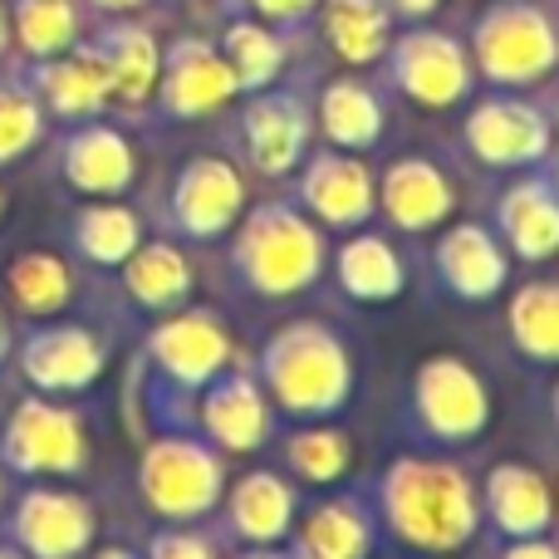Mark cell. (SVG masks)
<instances>
[{
  "instance_id": "obj_1",
  "label": "cell",
  "mask_w": 559,
  "mask_h": 559,
  "mask_svg": "<svg viewBox=\"0 0 559 559\" xmlns=\"http://www.w3.org/2000/svg\"><path fill=\"white\" fill-rule=\"evenodd\" d=\"M388 521L423 550H456L476 531V501L462 472L437 462H397L383 486Z\"/></svg>"
},
{
  "instance_id": "obj_2",
  "label": "cell",
  "mask_w": 559,
  "mask_h": 559,
  "mask_svg": "<svg viewBox=\"0 0 559 559\" xmlns=\"http://www.w3.org/2000/svg\"><path fill=\"white\" fill-rule=\"evenodd\" d=\"M265 378L289 413H334L348 397V358L319 324L280 329L265 348Z\"/></svg>"
},
{
  "instance_id": "obj_3",
  "label": "cell",
  "mask_w": 559,
  "mask_h": 559,
  "mask_svg": "<svg viewBox=\"0 0 559 559\" xmlns=\"http://www.w3.org/2000/svg\"><path fill=\"white\" fill-rule=\"evenodd\" d=\"M236 261H241V271L255 289H265V295H295L319 271V236H314V226L299 222L285 206H261L241 226Z\"/></svg>"
},
{
  "instance_id": "obj_4",
  "label": "cell",
  "mask_w": 559,
  "mask_h": 559,
  "mask_svg": "<svg viewBox=\"0 0 559 559\" xmlns=\"http://www.w3.org/2000/svg\"><path fill=\"white\" fill-rule=\"evenodd\" d=\"M476 59L501 84H525V79H540L559 59V39L540 10L496 5L476 25Z\"/></svg>"
},
{
  "instance_id": "obj_5",
  "label": "cell",
  "mask_w": 559,
  "mask_h": 559,
  "mask_svg": "<svg viewBox=\"0 0 559 559\" xmlns=\"http://www.w3.org/2000/svg\"><path fill=\"white\" fill-rule=\"evenodd\" d=\"M0 456L15 472H79L84 466V427L64 407L25 397L5 423Z\"/></svg>"
},
{
  "instance_id": "obj_6",
  "label": "cell",
  "mask_w": 559,
  "mask_h": 559,
  "mask_svg": "<svg viewBox=\"0 0 559 559\" xmlns=\"http://www.w3.org/2000/svg\"><path fill=\"white\" fill-rule=\"evenodd\" d=\"M143 491L163 515H202L222 496V462L197 442H157L143 456Z\"/></svg>"
},
{
  "instance_id": "obj_7",
  "label": "cell",
  "mask_w": 559,
  "mask_h": 559,
  "mask_svg": "<svg viewBox=\"0 0 559 559\" xmlns=\"http://www.w3.org/2000/svg\"><path fill=\"white\" fill-rule=\"evenodd\" d=\"M20 368L45 393H79V388H88L104 373V348H98V338L88 329H74V324L39 329L20 348Z\"/></svg>"
},
{
  "instance_id": "obj_8",
  "label": "cell",
  "mask_w": 559,
  "mask_h": 559,
  "mask_svg": "<svg viewBox=\"0 0 559 559\" xmlns=\"http://www.w3.org/2000/svg\"><path fill=\"white\" fill-rule=\"evenodd\" d=\"M94 535V515L79 496L29 491L15 511V540L29 559H74Z\"/></svg>"
},
{
  "instance_id": "obj_9",
  "label": "cell",
  "mask_w": 559,
  "mask_h": 559,
  "mask_svg": "<svg viewBox=\"0 0 559 559\" xmlns=\"http://www.w3.org/2000/svg\"><path fill=\"white\" fill-rule=\"evenodd\" d=\"M417 407L437 437H472L486 423V393L462 358H432L417 373Z\"/></svg>"
},
{
  "instance_id": "obj_10",
  "label": "cell",
  "mask_w": 559,
  "mask_h": 559,
  "mask_svg": "<svg viewBox=\"0 0 559 559\" xmlns=\"http://www.w3.org/2000/svg\"><path fill=\"white\" fill-rule=\"evenodd\" d=\"M236 74L212 45L202 39H177L167 55V74H163V98L177 118H197L222 108L236 94Z\"/></svg>"
},
{
  "instance_id": "obj_11",
  "label": "cell",
  "mask_w": 559,
  "mask_h": 559,
  "mask_svg": "<svg viewBox=\"0 0 559 559\" xmlns=\"http://www.w3.org/2000/svg\"><path fill=\"white\" fill-rule=\"evenodd\" d=\"M241 212V177L231 173L216 157H197L182 177H177L173 192V216L182 231L192 236H216L236 222Z\"/></svg>"
},
{
  "instance_id": "obj_12",
  "label": "cell",
  "mask_w": 559,
  "mask_h": 559,
  "mask_svg": "<svg viewBox=\"0 0 559 559\" xmlns=\"http://www.w3.org/2000/svg\"><path fill=\"white\" fill-rule=\"evenodd\" d=\"M393 64H397V84L432 108H442V104H452V98L466 94V59L447 35L417 29V35H407L403 45H397Z\"/></svg>"
},
{
  "instance_id": "obj_13",
  "label": "cell",
  "mask_w": 559,
  "mask_h": 559,
  "mask_svg": "<svg viewBox=\"0 0 559 559\" xmlns=\"http://www.w3.org/2000/svg\"><path fill=\"white\" fill-rule=\"evenodd\" d=\"M466 138H472L476 157L511 167V163H535L545 153V143H550V128L525 104H486L472 114Z\"/></svg>"
},
{
  "instance_id": "obj_14",
  "label": "cell",
  "mask_w": 559,
  "mask_h": 559,
  "mask_svg": "<svg viewBox=\"0 0 559 559\" xmlns=\"http://www.w3.org/2000/svg\"><path fill=\"white\" fill-rule=\"evenodd\" d=\"M153 358L173 378H182V383H206L231 358V344H226L222 324H212L206 314H177L167 324H157Z\"/></svg>"
},
{
  "instance_id": "obj_15",
  "label": "cell",
  "mask_w": 559,
  "mask_h": 559,
  "mask_svg": "<svg viewBox=\"0 0 559 559\" xmlns=\"http://www.w3.org/2000/svg\"><path fill=\"white\" fill-rule=\"evenodd\" d=\"M383 206L397 226H407V231H427V226H437L447 212H452V187H447V177L437 173L432 163L407 157V163L388 167Z\"/></svg>"
},
{
  "instance_id": "obj_16",
  "label": "cell",
  "mask_w": 559,
  "mask_h": 559,
  "mask_svg": "<svg viewBox=\"0 0 559 559\" xmlns=\"http://www.w3.org/2000/svg\"><path fill=\"white\" fill-rule=\"evenodd\" d=\"M64 177L79 192L114 197L133 177V153H128V143L114 128H79L64 143Z\"/></svg>"
},
{
  "instance_id": "obj_17",
  "label": "cell",
  "mask_w": 559,
  "mask_h": 559,
  "mask_svg": "<svg viewBox=\"0 0 559 559\" xmlns=\"http://www.w3.org/2000/svg\"><path fill=\"white\" fill-rule=\"evenodd\" d=\"M305 108L285 94H271V98H255L246 108V143H251V157L255 167L265 173H285L295 167V157L305 153Z\"/></svg>"
},
{
  "instance_id": "obj_18",
  "label": "cell",
  "mask_w": 559,
  "mask_h": 559,
  "mask_svg": "<svg viewBox=\"0 0 559 559\" xmlns=\"http://www.w3.org/2000/svg\"><path fill=\"white\" fill-rule=\"evenodd\" d=\"M437 261H442L447 285L466 299H486L506 285V255L481 226H452V236L437 246Z\"/></svg>"
},
{
  "instance_id": "obj_19",
  "label": "cell",
  "mask_w": 559,
  "mask_h": 559,
  "mask_svg": "<svg viewBox=\"0 0 559 559\" xmlns=\"http://www.w3.org/2000/svg\"><path fill=\"white\" fill-rule=\"evenodd\" d=\"M305 202L314 206L324 222L334 226H354L368 216V206H373V182H368V173L354 163V157H319L314 167H309L305 177Z\"/></svg>"
},
{
  "instance_id": "obj_20",
  "label": "cell",
  "mask_w": 559,
  "mask_h": 559,
  "mask_svg": "<svg viewBox=\"0 0 559 559\" xmlns=\"http://www.w3.org/2000/svg\"><path fill=\"white\" fill-rule=\"evenodd\" d=\"M206 432L216 437L231 452H251L255 442L265 437V403L255 393L251 378L231 373L216 378L212 393H206Z\"/></svg>"
},
{
  "instance_id": "obj_21",
  "label": "cell",
  "mask_w": 559,
  "mask_h": 559,
  "mask_svg": "<svg viewBox=\"0 0 559 559\" xmlns=\"http://www.w3.org/2000/svg\"><path fill=\"white\" fill-rule=\"evenodd\" d=\"M486 496H491V515L506 535H540L550 525V491L535 472L525 466H496L491 481H486Z\"/></svg>"
},
{
  "instance_id": "obj_22",
  "label": "cell",
  "mask_w": 559,
  "mask_h": 559,
  "mask_svg": "<svg viewBox=\"0 0 559 559\" xmlns=\"http://www.w3.org/2000/svg\"><path fill=\"white\" fill-rule=\"evenodd\" d=\"M94 55L108 74V94L123 98V104L147 98V88L157 84V64L163 59H157L153 35H143V29H108Z\"/></svg>"
},
{
  "instance_id": "obj_23",
  "label": "cell",
  "mask_w": 559,
  "mask_h": 559,
  "mask_svg": "<svg viewBox=\"0 0 559 559\" xmlns=\"http://www.w3.org/2000/svg\"><path fill=\"white\" fill-rule=\"evenodd\" d=\"M501 226L515 251L531 255V261H545V255L559 251V202L550 197V187L540 182H525L506 197Z\"/></svg>"
},
{
  "instance_id": "obj_24",
  "label": "cell",
  "mask_w": 559,
  "mask_h": 559,
  "mask_svg": "<svg viewBox=\"0 0 559 559\" xmlns=\"http://www.w3.org/2000/svg\"><path fill=\"white\" fill-rule=\"evenodd\" d=\"M39 94L49 98L55 114L84 118L108 98V74L94 49H88V55H69V59H49V64L39 69Z\"/></svg>"
},
{
  "instance_id": "obj_25",
  "label": "cell",
  "mask_w": 559,
  "mask_h": 559,
  "mask_svg": "<svg viewBox=\"0 0 559 559\" xmlns=\"http://www.w3.org/2000/svg\"><path fill=\"white\" fill-rule=\"evenodd\" d=\"M289 515H295V496H289V486L271 472L246 476L231 496V521L246 540H261V545L280 540L285 525H289Z\"/></svg>"
},
{
  "instance_id": "obj_26",
  "label": "cell",
  "mask_w": 559,
  "mask_h": 559,
  "mask_svg": "<svg viewBox=\"0 0 559 559\" xmlns=\"http://www.w3.org/2000/svg\"><path fill=\"white\" fill-rule=\"evenodd\" d=\"M329 45L348 59V64H368L383 55L388 45V10L378 0H329L324 5Z\"/></svg>"
},
{
  "instance_id": "obj_27",
  "label": "cell",
  "mask_w": 559,
  "mask_h": 559,
  "mask_svg": "<svg viewBox=\"0 0 559 559\" xmlns=\"http://www.w3.org/2000/svg\"><path fill=\"white\" fill-rule=\"evenodd\" d=\"M368 550V525L354 506H324L314 511V521L299 531L295 559H364Z\"/></svg>"
},
{
  "instance_id": "obj_28",
  "label": "cell",
  "mask_w": 559,
  "mask_h": 559,
  "mask_svg": "<svg viewBox=\"0 0 559 559\" xmlns=\"http://www.w3.org/2000/svg\"><path fill=\"white\" fill-rule=\"evenodd\" d=\"M338 280L358 299H393L403 289V265H397V255L378 236H358L338 255Z\"/></svg>"
},
{
  "instance_id": "obj_29",
  "label": "cell",
  "mask_w": 559,
  "mask_h": 559,
  "mask_svg": "<svg viewBox=\"0 0 559 559\" xmlns=\"http://www.w3.org/2000/svg\"><path fill=\"white\" fill-rule=\"evenodd\" d=\"M128 289H133L143 305L167 309L192 289V271L173 246H143L138 255H128Z\"/></svg>"
},
{
  "instance_id": "obj_30",
  "label": "cell",
  "mask_w": 559,
  "mask_h": 559,
  "mask_svg": "<svg viewBox=\"0 0 559 559\" xmlns=\"http://www.w3.org/2000/svg\"><path fill=\"white\" fill-rule=\"evenodd\" d=\"M74 246L98 265H123L138 251V216L123 206H88L74 222Z\"/></svg>"
},
{
  "instance_id": "obj_31",
  "label": "cell",
  "mask_w": 559,
  "mask_h": 559,
  "mask_svg": "<svg viewBox=\"0 0 559 559\" xmlns=\"http://www.w3.org/2000/svg\"><path fill=\"white\" fill-rule=\"evenodd\" d=\"M324 133L338 147H368L383 133V114H378V98L364 84H334L324 94Z\"/></svg>"
},
{
  "instance_id": "obj_32",
  "label": "cell",
  "mask_w": 559,
  "mask_h": 559,
  "mask_svg": "<svg viewBox=\"0 0 559 559\" xmlns=\"http://www.w3.org/2000/svg\"><path fill=\"white\" fill-rule=\"evenodd\" d=\"M10 295L25 314H55V309L69 305V271L64 261L45 251H29L10 265Z\"/></svg>"
},
{
  "instance_id": "obj_33",
  "label": "cell",
  "mask_w": 559,
  "mask_h": 559,
  "mask_svg": "<svg viewBox=\"0 0 559 559\" xmlns=\"http://www.w3.org/2000/svg\"><path fill=\"white\" fill-rule=\"evenodd\" d=\"M515 344L535 358H559V285H531L511 305Z\"/></svg>"
},
{
  "instance_id": "obj_34",
  "label": "cell",
  "mask_w": 559,
  "mask_h": 559,
  "mask_svg": "<svg viewBox=\"0 0 559 559\" xmlns=\"http://www.w3.org/2000/svg\"><path fill=\"white\" fill-rule=\"evenodd\" d=\"M15 29H20V45H25L29 55L49 59V55H64V49L74 45L79 15H74L69 0H20Z\"/></svg>"
},
{
  "instance_id": "obj_35",
  "label": "cell",
  "mask_w": 559,
  "mask_h": 559,
  "mask_svg": "<svg viewBox=\"0 0 559 559\" xmlns=\"http://www.w3.org/2000/svg\"><path fill=\"white\" fill-rule=\"evenodd\" d=\"M226 64H231L236 84H271L280 69V45L261 25H231L226 35Z\"/></svg>"
},
{
  "instance_id": "obj_36",
  "label": "cell",
  "mask_w": 559,
  "mask_h": 559,
  "mask_svg": "<svg viewBox=\"0 0 559 559\" xmlns=\"http://www.w3.org/2000/svg\"><path fill=\"white\" fill-rule=\"evenodd\" d=\"M39 128L45 118H39L35 98L20 88H0V163H15L20 153H29L39 143Z\"/></svg>"
},
{
  "instance_id": "obj_37",
  "label": "cell",
  "mask_w": 559,
  "mask_h": 559,
  "mask_svg": "<svg viewBox=\"0 0 559 559\" xmlns=\"http://www.w3.org/2000/svg\"><path fill=\"white\" fill-rule=\"evenodd\" d=\"M289 466L309 481H334L348 466V442L338 432H305L289 442Z\"/></svg>"
},
{
  "instance_id": "obj_38",
  "label": "cell",
  "mask_w": 559,
  "mask_h": 559,
  "mask_svg": "<svg viewBox=\"0 0 559 559\" xmlns=\"http://www.w3.org/2000/svg\"><path fill=\"white\" fill-rule=\"evenodd\" d=\"M153 559H212V550L202 540H192V535H157Z\"/></svg>"
},
{
  "instance_id": "obj_39",
  "label": "cell",
  "mask_w": 559,
  "mask_h": 559,
  "mask_svg": "<svg viewBox=\"0 0 559 559\" xmlns=\"http://www.w3.org/2000/svg\"><path fill=\"white\" fill-rule=\"evenodd\" d=\"M314 5V0H255V10H265V15L275 20H289V15H305V10Z\"/></svg>"
},
{
  "instance_id": "obj_40",
  "label": "cell",
  "mask_w": 559,
  "mask_h": 559,
  "mask_svg": "<svg viewBox=\"0 0 559 559\" xmlns=\"http://www.w3.org/2000/svg\"><path fill=\"white\" fill-rule=\"evenodd\" d=\"M506 559H559V555L550 550V545H540V540H535V535H525V545H515V550L506 555Z\"/></svg>"
},
{
  "instance_id": "obj_41",
  "label": "cell",
  "mask_w": 559,
  "mask_h": 559,
  "mask_svg": "<svg viewBox=\"0 0 559 559\" xmlns=\"http://www.w3.org/2000/svg\"><path fill=\"white\" fill-rule=\"evenodd\" d=\"M397 10H407V15H427V10L437 5V0H393Z\"/></svg>"
},
{
  "instance_id": "obj_42",
  "label": "cell",
  "mask_w": 559,
  "mask_h": 559,
  "mask_svg": "<svg viewBox=\"0 0 559 559\" xmlns=\"http://www.w3.org/2000/svg\"><path fill=\"white\" fill-rule=\"evenodd\" d=\"M94 5H108V10H128V5H138V0H94Z\"/></svg>"
},
{
  "instance_id": "obj_43",
  "label": "cell",
  "mask_w": 559,
  "mask_h": 559,
  "mask_svg": "<svg viewBox=\"0 0 559 559\" xmlns=\"http://www.w3.org/2000/svg\"><path fill=\"white\" fill-rule=\"evenodd\" d=\"M98 559H133V555H128V550H104Z\"/></svg>"
},
{
  "instance_id": "obj_44",
  "label": "cell",
  "mask_w": 559,
  "mask_h": 559,
  "mask_svg": "<svg viewBox=\"0 0 559 559\" xmlns=\"http://www.w3.org/2000/svg\"><path fill=\"white\" fill-rule=\"evenodd\" d=\"M0 49H5V10H0Z\"/></svg>"
},
{
  "instance_id": "obj_45",
  "label": "cell",
  "mask_w": 559,
  "mask_h": 559,
  "mask_svg": "<svg viewBox=\"0 0 559 559\" xmlns=\"http://www.w3.org/2000/svg\"><path fill=\"white\" fill-rule=\"evenodd\" d=\"M0 358H5V324H0Z\"/></svg>"
},
{
  "instance_id": "obj_46",
  "label": "cell",
  "mask_w": 559,
  "mask_h": 559,
  "mask_svg": "<svg viewBox=\"0 0 559 559\" xmlns=\"http://www.w3.org/2000/svg\"><path fill=\"white\" fill-rule=\"evenodd\" d=\"M0 559H20V555L15 550H0Z\"/></svg>"
},
{
  "instance_id": "obj_47",
  "label": "cell",
  "mask_w": 559,
  "mask_h": 559,
  "mask_svg": "<svg viewBox=\"0 0 559 559\" xmlns=\"http://www.w3.org/2000/svg\"><path fill=\"white\" fill-rule=\"evenodd\" d=\"M246 559H280V555H246Z\"/></svg>"
},
{
  "instance_id": "obj_48",
  "label": "cell",
  "mask_w": 559,
  "mask_h": 559,
  "mask_svg": "<svg viewBox=\"0 0 559 559\" xmlns=\"http://www.w3.org/2000/svg\"><path fill=\"white\" fill-rule=\"evenodd\" d=\"M555 413H559V393H555Z\"/></svg>"
},
{
  "instance_id": "obj_49",
  "label": "cell",
  "mask_w": 559,
  "mask_h": 559,
  "mask_svg": "<svg viewBox=\"0 0 559 559\" xmlns=\"http://www.w3.org/2000/svg\"><path fill=\"white\" fill-rule=\"evenodd\" d=\"M0 206H5V192H0Z\"/></svg>"
},
{
  "instance_id": "obj_50",
  "label": "cell",
  "mask_w": 559,
  "mask_h": 559,
  "mask_svg": "<svg viewBox=\"0 0 559 559\" xmlns=\"http://www.w3.org/2000/svg\"><path fill=\"white\" fill-rule=\"evenodd\" d=\"M0 496H5V486H0Z\"/></svg>"
}]
</instances>
